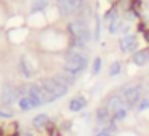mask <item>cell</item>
Segmentation results:
<instances>
[{"mask_svg":"<svg viewBox=\"0 0 149 136\" xmlns=\"http://www.w3.org/2000/svg\"><path fill=\"white\" fill-rule=\"evenodd\" d=\"M27 98L31 99L34 107H39L42 106L45 101H43V91H42V87L37 83H32L27 87Z\"/></svg>","mask_w":149,"mask_h":136,"instance_id":"5","label":"cell"},{"mask_svg":"<svg viewBox=\"0 0 149 136\" xmlns=\"http://www.w3.org/2000/svg\"><path fill=\"white\" fill-rule=\"evenodd\" d=\"M120 72V62H112V64H111V67H109V74L111 75H117Z\"/></svg>","mask_w":149,"mask_h":136,"instance_id":"18","label":"cell"},{"mask_svg":"<svg viewBox=\"0 0 149 136\" xmlns=\"http://www.w3.org/2000/svg\"><path fill=\"white\" fill-rule=\"evenodd\" d=\"M132 61L136 66H144L146 62H149V50H139V51H136L133 55Z\"/></svg>","mask_w":149,"mask_h":136,"instance_id":"11","label":"cell"},{"mask_svg":"<svg viewBox=\"0 0 149 136\" xmlns=\"http://www.w3.org/2000/svg\"><path fill=\"white\" fill-rule=\"evenodd\" d=\"M85 0H58V8L59 13L69 16V15H74L84 7Z\"/></svg>","mask_w":149,"mask_h":136,"instance_id":"4","label":"cell"},{"mask_svg":"<svg viewBox=\"0 0 149 136\" xmlns=\"http://www.w3.org/2000/svg\"><path fill=\"white\" fill-rule=\"evenodd\" d=\"M19 72L26 78H31L34 75V66H32V62L29 61L27 56H21L19 58Z\"/></svg>","mask_w":149,"mask_h":136,"instance_id":"9","label":"cell"},{"mask_svg":"<svg viewBox=\"0 0 149 136\" xmlns=\"http://www.w3.org/2000/svg\"><path fill=\"white\" fill-rule=\"evenodd\" d=\"M119 46L122 51H133L136 48V37L135 35H123L119 40Z\"/></svg>","mask_w":149,"mask_h":136,"instance_id":"10","label":"cell"},{"mask_svg":"<svg viewBox=\"0 0 149 136\" xmlns=\"http://www.w3.org/2000/svg\"><path fill=\"white\" fill-rule=\"evenodd\" d=\"M95 136H112V135H111L109 130H103V131H100L98 135H95Z\"/></svg>","mask_w":149,"mask_h":136,"instance_id":"21","label":"cell"},{"mask_svg":"<svg viewBox=\"0 0 149 136\" xmlns=\"http://www.w3.org/2000/svg\"><path fill=\"white\" fill-rule=\"evenodd\" d=\"M146 40L149 42V32H146Z\"/></svg>","mask_w":149,"mask_h":136,"instance_id":"23","label":"cell"},{"mask_svg":"<svg viewBox=\"0 0 149 136\" xmlns=\"http://www.w3.org/2000/svg\"><path fill=\"white\" fill-rule=\"evenodd\" d=\"M16 98H18V93H16V90H15L13 85L5 83L3 87H2V94H0V99H2V103H3V104L10 106V104H13L15 101H16Z\"/></svg>","mask_w":149,"mask_h":136,"instance_id":"6","label":"cell"},{"mask_svg":"<svg viewBox=\"0 0 149 136\" xmlns=\"http://www.w3.org/2000/svg\"><path fill=\"white\" fill-rule=\"evenodd\" d=\"M119 27H120V21L119 19H114L112 23L109 24V32H117V31H119Z\"/></svg>","mask_w":149,"mask_h":136,"instance_id":"19","label":"cell"},{"mask_svg":"<svg viewBox=\"0 0 149 136\" xmlns=\"http://www.w3.org/2000/svg\"><path fill=\"white\" fill-rule=\"evenodd\" d=\"M85 104H87L85 98H82V96H79V98H72L71 103H69V109H71L72 112H80V110L85 107Z\"/></svg>","mask_w":149,"mask_h":136,"instance_id":"12","label":"cell"},{"mask_svg":"<svg viewBox=\"0 0 149 136\" xmlns=\"http://www.w3.org/2000/svg\"><path fill=\"white\" fill-rule=\"evenodd\" d=\"M87 67V56L82 55L79 51H71L66 56L64 61V72L77 77L80 72H84V69Z\"/></svg>","mask_w":149,"mask_h":136,"instance_id":"1","label":"cell"},{"mask_svg":"<svg viewBox=\"0 0 149 136\" xmlns=\"http://www.w3.org/2000/svg\"><path fill=\"white\" fill-rule=\"evenodd\" d=\"M146 109H149V99H148V98L141 99V101H139V104H138V110H146Z\"/></svg>","mask_w":149,"mask_h":136,"instance_id":"20","label":"cell"},{"mask_svg":"<svg viewBox=\"0 0 149 136\" xmlns=\"http://www.w3.org/2000/svg\"><path fill=\"white\" fill-rule=\"evenodd\" d=\"M56 77H58V78H59V80H61L64 85H68V87H69V85H72V83L75 82V77H74V75H71V74H68V72H63V74H58Z\"/></svg>","mask_w":149,"mask_h":136,"instance_id":"14","label":"cell"},{"mask_svg":"<svg viewBox=\"0 0 149 136\" xmlns=\"http://www.w3.org/2000/svg\"><path fill=\"white\" fill-rule=\"evenodd\" d=\"M47 122H48V117H47V114H39V115H36V117L32 119V125L36 126V128H42V126H45Z\"/></svg>","mask_w":149,"mask_h":136,"instance_id":"13","label":"cell"},{"mask_svg":"<svg viewBox=\"0 0 149 136\" xmlns=\"http://www.w3.org/2000/svg\"><path fill=\"white\" fill-rule=\"evenodd\" d=\"M0 117H5V119H8V117H11V112H5V110H0Z\"/></svg>","mask_w":149,"mask_h":136,"instance_id":"22","label":"cell"},{"mask_svg":"<svg viewBox=\"0 0 149 136\" xmlns=\"http://www.w3.org/2000/svg\"><path fill=\"white\" fill-rule=\"evenodd\" d=\"M107 109L111 110V114H117V112H120V110H125L127 107V103L123 101V98L122 96H111L109 99H107Z\"/></svg>","mask_w":149,"mask_h":136,"instance_id":"7","label":"cell"},{"mask_svg":"<svg viewBox=\"0 0 149 136\" xmlns=\"http://www.w3.org/2000/svg\"><path fill=\"white\" fill-rule=\"evenodd\" d=\"M18 103H19L21 110H24V112H27V110H31V109L34 107V106H32V103H31V99H29L27 96H21Z\"/></svg>","mask_w":149,"mask_h":136,"instance_id":"15","label":"cell"},{"mask_svg":"<svg viewBox=\"0 0 149 136\" xmlns=\"http://www.w3.org/2000/svg\"><path fill=\"white\" fill-rule=\"evenodd\" d=\"M40 85L42 87H45L47 90L50 91V93L53 94V96L58 99V98H63L66 93H68L69 87L68 85H64L61 80H59L58 77H50V78H43L42 82H40Z\"/></svg>","mask_w":149,"mask_h":136,"instance_id":"2","label":"cell"},{"mask_svg":"<svg viewBox=\"0 0 149 136\" xmlns=\"http://www.w3.org/2000/svg\"><path fill=\"white\" fill-rule=\"evenodd\" d=\"M48 0H32V10L37 11V10H42V8L47 7Z\"/></svg>","mask_w":149,"mask_h":136,"instance_id":"16","label":"cell"},{"mask_svg":"<svg viewBox=\"0 0 149 136\" xmlns=\"http://www.w3.org/2000/svg\"><path fill=\"white\" fill-rule=\"evenodd\" d=\"M112 122V114L107 107H100L96 110V123L100 126H107Z\"/></svg>","mask_w":149,"mask_h":136,"instance_id":"8","label":"cell"},{"mask_svg":"<svg viewBox=\"0 0 149 136\" xmlns=\"http://www.w3.org/2000/svg\"><path fill=\"white\" fill-rule=\"evenodd\" d=\"M123 101L127 103L128 107H133L136 104H139L141 101V94H143V88L139 85H130V87H125L123 88Z\"/></svg>","mask_w":149,"mask_h":136,"instance_id":"3","label":"cell"},{"mask_svg":"<svg viewBox=\"0 0 149 136\" xmlns=\"http://www.w3.org/2000/svg\"><path fill=\"white\" fill-rule=\"evenodd\" d=\"M101 64H103L101 58H95V61H93V67H91V74H93V75L100 74V71H101Z\"/></svg>","mask_w":149,"mask_h":136,"instance_id":"17","label":"cell"}]
</instances>
